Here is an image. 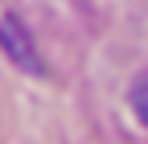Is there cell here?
Returning a JSON list of instances; mask_svg holds the SVG:
<instances>
[{
    "instance_id": "obj_1",
    "label": "cell",
    "mask_w": 148,
    "mask_h": 144,
    "mask_svg": "<svg viewBox=\"0 0 148 144\" xmlns=\"http://www.w3.org/2000/svg\"><path fill=\"white\" fill-rule=\"evenodd\" d=\"M0 37H4L8 58H16L21 66L37 70V62H33V53H29V45H25V37H21V25H16V21H4V25H0Z\"/></svg>"
},
{
    "instance_id": "obj_2",
    "label": "cell",
    "mask_w": 148,
    "mask_h": 144,
    "mask_svg": "<svg viewBox=\"0 0 148 144\" xmlns=\"http://www.w3.org/2000/svg\"><path fill=\"white\" fill-rule=\"evenodd\" d=\"M132 107H136V119L148 128V74H140L132 86Z\"/></svg>"
}]
</instances>
